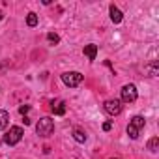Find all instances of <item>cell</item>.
Here are the masks:
<instances>
[{"mask_svg": "<svg viewBox=\"0 0 159 159\" xmlns=\"http://www.w3.org/2000/svg\"><path fill=\"white\" fill-rule=\"evenodd\" d=\"M23 135H25L23 127H19V125H13V127H10V131L6 133V137H4V142H6V144H10V146H13V144H17V142L23 139Z\"/></svg>", "mask_w": 159, "mask_h": 159, "instance_id": "277c9868", "label": "cell"}, {"mask_svg": "<svg viewBox=\"0 0 159 159\" xmlns=\"http://www.w3.org/2000/svg\"><path fill=\"white\" fill-rule=\"evenodd\" d=\"M103 109H105L107 114L118 116V114L122 112V101H120V99H107V101L103 103Z\"/></svg>", "mask_w": 159, "mask_h": 159, "instance_id": "5b68a950", "label": "cell"}, {"mask_svg": "<svg viewBox=\"0 0 159 159\" xmlns=\"http://www.w3.org/2000/svg\"><path fill=\"white\" fill-rule=\"evenodd\" d=\"M28 111H30V107H28V105H21V107H19V112H21L23 116H25V114H26Z\"/></svg>", "mask_w": 159, "mask_h": 159, "instance_id": "9a60e30c", "label": "cell"}, {"mask_svg": "<svg viewBox=\"0 0 159 159\" xmlns=\"http://www.w3.org/2000/svg\"><path fill=\"white\" fill-rule=\"evenodd\" d=\"M84 54L88 56V60H96V56H98V45H86L84 47Z\"/></svg>", "mask_w": 159, "mask_h": 159, "instance_id": "9c48e42d", "label": "cell"}, {"mask_svg": "<svg viewBox=\"0 0 159 159\" xmlns=\"http://www.w3.org/2000/svg\"><path fill=\"white\" fill-rule=\"evenodd\" d=\"M8 122H10V114H8V111H0V131L6 129Z\"/></svg>", "mask_w": 159, "mask_h": 159, "instance_id": "30bf717a", "label": "cell"}, {"mask_svg": "<svg viewBox=\"0 0 159 159\" xmlns=\"http://www.w3.org/2000/svg\"><path fill=\"white\" fill-rule=\"evenodd\" d=\"M157 148H159V139H157V137H152V139L148 140V150H150V152H157Z\"/></svg>", "mask_w": 159, "mask_h": 159, "instance_id": "7c38bea8", "label": "cell"}, {"mask_svg": "<svg viewBox=\"0 0 159 159\" xmlns=\"http://www.w3.org/2000/svg\"><path fill=\"white\" fill-rule=\"evenodd\" d=\"M144 124H146V120L142 116H133L131 122H129V125H127V135L131 139H137L139 133H140V129L144 127Z\"/></svg>", "mask_w": 159, "mask_h": 159, "instance_id": "7a4b0ae2", "label": "cell"}, {"mask_svg": "<svg viewBox=\"0 0 159 159\" xmlns=\"http://www.w3.org/2000/svg\"><path fill=\"white\" fill-rule=\"evenodd\" d=\"M111 127H112L111 122H105V124H103V129H105V131H111Z\"/></svg>", "mask_w": 159, "mask_h": 159, "instance_id": "2e32d148", "label": "cell"}, {"mask_svg": "<svg viewBox=\"0 0 159 159\" xmlns=\"http://www.w3.org/2000/svg\"><path fill=\"white\" fill-rule=\"evenodd\" d=\"M109 11H111V21L114 23V25H118V23H122V19H124V15H122V11L112 4L111 8H109Z\"/></svg>", "mask_w": 159, "mask_h": 159, "instance_id": "52a82bcc", "label": "cell"}, {"mask_svg": "<svg viewBox=\"0 0 159 159\" xmlns=\"http://www.w3.org/2000/svg\"><path fill=\"white\" fill-rule=\"evenodd\" d=\"M4 19V13H2V10H0V21H2Z\"/></svg>", "mask_w": 159, "mask_h": 159, "instance_id": "e0dca14e", "label": "cell"}, {"mask_svg": "<svg viewBox=\"0 0 159 159\" xmlns=\"http://www.w3.org/2000/svg\"><path fill=\"white\" fill-rule=\"evenodd\" d=\"M54 131V120L51 116H43L38 124H36V133L39 137H49Z\"/></svg>", "mask_w": 159, "mask_h": 159, "instance_id": "6da1fadb", "label": "cell"}, {"mask_svg": "<svg viewBox=\"0 0 159 159\" xmlns=\"http://www.w3.org/2000/svg\"><path fill=\"white\" fill-rule=\"evenodd\" d=\"M114 159H116V157H114Z\"/></svg>", "mask_w": 159, "mask_h": 159, "instance_id": "ac0fdd59", "label": "cell"}, {"mask_svg": "<svg viewBox=\"0 0 159 159\" xmlns=\"http://www.w3.org/2000/svg\"><path fill=\"white\" fill-rule=\"evenodd\" d=\"M26 25H28V26H36V25H38V15H36L34 11H30V13L26 15Z\"/></svg>", "mask_w": 159, "mask_h": 159, "instance_id": "4fadbf2b", "label": "cell"}, {"mask_svg": "<svg viewBox=\"0 0 159 159\" xmlns=\"http://www.w3.org/2000/svg\"><path fill=\"white\" fill-rule=\"evenodd\" d=\"M137 99V86L135 84H125L122 88V101L124 103H133Z\"/></svg>", "mask_w": 159, "mask_h": 159, "instance_id": "8992f818", "label": "cell"}, {"mask_svg": "<svg viewBox=\"0 0 159 159\" xmlns=\"http://www.w3.org/2000/svg\"><path fill=\"white\" fill-rule=\"evenodd\" d=\"M51 109H52V112H54V114L62 116V114L66 112V103H64L62 99H56V101H52V103H51Z\"/></svg>", "mask_w": 159, "mask_h": 159, "instance_id": "ba28073f", "label": "cell"}, {"mask_svg": "<svg viewBox=\"0 0 159 159\" xmlns=\"http://www.w3.org/2000/svg\"><path fill=\"white\" fill-rule=\"evenodd\" d=\"M73 139H75L77 142H86V133L81 131V129H75V131H73Z\"/></svg>", "mask_w": 159, "mask_h": 159, "instance_id": "8fae6325", "label": "cell"}, {"mask_svg": "<svg viewBox=\"0 0 159 159\" xmlns=\"http://www.w3.org/2000/svg\"><path fill=\"white\" fill-rule=\"evenodd\" d=\"M47 41H49L51 45H56V43L60 41V38H58V34H54V32H49V34H47Z\"/></svg>", "mask_w": 159, "mask_h": 159, "instance_id": "5bb4252c", "label": "cell"}, {"mask_svg": "<svg viewBox=\"0 0 159 159\" xmlns=\"http://www.w3.org/2000/svg\"><path fill=\"white\" fill-rule=\"evenodd\" d=\"M62 83L66 86H69V88H75V86H79V84L83 83V75L79 73V71H66L62 75Z\"/></svg>", "mask_w": 159, "mask_h": 159, "instance_id": "3957f363", "label": "cell"}]
</instances>
